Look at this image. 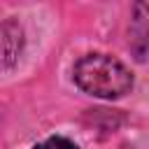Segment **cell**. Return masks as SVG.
I'll return each mask as SVG.
<instances>
[{
  "instance_id": "obj_2",
  "label": "cell",
  "mask_w": 149,
  "mask_h": 149,
  "mask_svg": "<svg viewBox=\"0 0 149 149\" xmlns=\"http://www.w3.org/2000/svg\"><path fill=\"white\" fill-rule=\"evenodd\" d=\"M130 47L142 61L144 54L149 51V2L135 5V16H133V28H130Z\"/></svg>"
},
{
  "instance_id": "obj_3",
  "label": "cell",
  "mask_w": 149,
  "mask_h": 149,
  "mask_svg": "<svg viewBox=\"0 0 149 149\" xmlns=\"http://www.w3.org/2000/svg\"><path fill=\"white\" fill-rule=\"evenodd\" d=\"M21 49V30L14 23H5L2 26V51H5V68H9L14 63V58L19 56Z\"/></svg>"
},
{
  "instance_id": "obj_4",
  "label": "cell",
  "mask_w": 149,
  "mask_h": 149,
  "mask_svg": "<svg viewBox=\"0 0 149 149\" xmlns=\"http://www.w3.org/2000/svg\"><path fill=\"white\" fill-rule=\"evenodd\" d=\"M35 149H79L74 142H70L68 137H49L40 144H35Z\"/></svg>"
},
{
  "instance_id": "obj_1",
  "label": "cell",
  "mask_w": 149,
  "mask_h": 149,
  "mask_svg": "<svg viewBox=\"0 0 149 149\" xmlns=\"http://www.w3.org/2000/svg\"><path fill=\"white\" fill-rule=\"evenodd\" d=\"M74 81L81 91L98 98H121L133 86L130 70L107 54H88L74 65Z\"/></svg>"
}]
</instances>
